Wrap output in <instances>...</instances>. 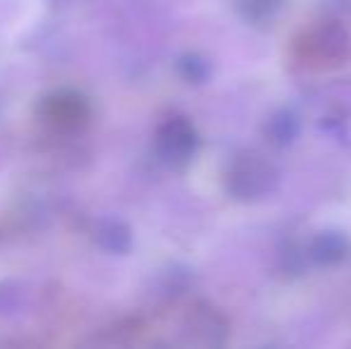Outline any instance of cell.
Segmentation results:
<instances>
[{
    "mask_svg": "<svg viewBox=\"0 0 351 349\" xmlns=\"http://www.w3.org/2000/svg\"><path fill=\"white\" fill-rule=\"evenodd\" d=\"M153 149L162 165L182 170L196 158L199 151V132L194 122L184 115H170L158 125Z\"/></svg>",
    "mask_w": 351,
    "mask_h": 349,
    "instance_id": "5",
    "label": "cell"
},
{
    "mask_svg": "<svg viewBox=\"0 0 351 349\" xmlns=\"http://www.w3.org/2000/svg\"><path fill=\"white\" fill-rule=\"evenodd\" d=\"M175 70H177V75H180V80L191 86L206 84L213 75L210 60L206 56H201V53H182L175 62Z\"/></svg>",
    "mask_w": 351,
    "mask_h": 349,
    "instance_id": "10",
    "label": "cell"
},
{
    "mask_svg": "<svg viewBox=\"0 0 351 349\" xmlns=\"http://www.w3.org/2000/svg\"><path fill=\"white\" fill-rule=\"evenodd\" d=\"M351 242L344 232L339 230H323L318 232L306 247V258L308 263L318 265V268H335L349 256Z\"/></svg>",
    "mask_w": 351,
    "mask_h": 349,
    "instance_id": "7",
    "label": "cell"
},
{
    "mask_svg": "<svg viewBox=\"0 0 351 349\" xmlns=\"http://www.w3.org/2000/svg\"><path fill=\"white\" fill-rule=\"evenodd\" d=\"M234 12L254 27H268L285 10V0H232Z\"/></svg>",
    "mask_w": 351,
    "mask_h": 349,
    "instance_id": "9",
    "label": "cell"
},
{
    "mask_svg": "<svg viewBox=\"0 0 351 349\" xmlns=\"http://www.w3.org/2000/svg\"><path fill=\"white\" fill-rule=\"evenodd\" d=\"M77 349H132V335L122 326L101 328L84 337Z\"/></svg>",
    "mask_w": 351,
    "mask_h": 349,
    "instance_id": "11",
    "label": "cell"
},
{
    "mask_svg": "<svg viewBox=\"0 0 351 349\" xmlns=\"http://www.w3.org/2000/svg\"><path fill=\"white\" fill-rule=\"evenodd\" d=\"M91 239L101 252L110 254V256H125L134 247L132 228L122 218H115V215L98 218L91 228Z\"/></svg>",
    "mask_w": 351,
    "mask_h": 349,
    "instance_id": "6",
    "label": "cell"
},
{
    "mask_svg": "<svg viewBox=\"0 0 351 349\" xmlns=\"http://www.w3.org/2000/svg\"><path fill=\"white\" fill-rule=\"evenodd\" d=\"M301 134V120L294 110H275L268 120L263 122V136L268 144L278 146V149H287L291 146Z\"/></svg>",
    "mask_w": 351,
    "mask_h": 349,
    "instance_id": "8",
    "label": "cell"
},
{
    "mask_svg": "<svg viewBox=\"0 0 351 349\" xmlns=\"http://www.w3.org/2000/svg\"><path fill=\"white\" fill-rule=\"evenodd\" d=\"M296 46L304 58V62L320 70L342 65L351 53V38L349 32L337 22H323L311 27L301 38H296Z\"/></svg>",
    "mask_w": 351,
    "mask_h": 349,
    "instance_id": "4",
    "label": "cell"
},
{
    "mask_svg": "<svg viewBox=\"0 0 351 349\" xmlns=\"http://www.w3.org/2000/svg\"><path fill=\"white\" fill-rule=\"evenodd\" d=\"M280 184V170L273 160L254 151H241L230 160L222 186L234 201L241 204H254L265 196H270Z\"/></svg>",
    "mask_w": 351,
    "mask_h": 349,
    "instance_id": "1",
    "label": "cell"
},
{
    "mask_svg": "<svg viewBox=\"0 0 351 349\" xmlns=\"http://www.w3.org/2000/svg\"><path fill=\"white\" fill-rule=\"evenodd\" d=\"M24 289L22 282L17 280H5L0 282V316H12V313L22 311L24 306Z\"/></svg>",
    "mask_w": 351,
    "mask_h": 349,
    "instance_id": "12",
    "label": "cell"
},
{
    "mask_svg": "<svg viewBox=\"0 0 351 349\" xmlns=\"http://www.w3.org/2000/svg\"><path fill=\"white\" fill-rule=\"evenodd\" d=\"M230 323L227 316L208 302H196L182 316L177 330V349H227Z\"/></svg>",
    "mask_w": 351,
    "mask_h": 349,
    "instance_id": "3",
    "label": "cell"
},
{
    "mask_svg": "<svg viewBox=\"0 0 351 349\" xmlns=\"http://www.w3.org/2000/svg\"><path fill=\"white\" fill-rule=\"evenodd\" d=\"M191 282L189 268H182V265H170L160 273V292H165L167 297H177L182 294Z\"/></svg>",
    "mask_w": 351,
    "mask_h": 349,
    "instance_id": "13",
    "label": "cell"
},
{
    "mask_svg": "<svg viewBox=\"0 0 351 349\" xmlns=\"http://www.w3.org/2000/svg\"><path fill=\"white\" fill-rule=\"evenodd\" d=\"M34 115L43 130L56 136H74L88 127L93 117V106L86 93L62 86L43 93L36 101Z\"/></svg>",
    "mask_w": 351,
    "mask_h": 349,
    "instance_id": "2",
    "label": "cell"
},
{
    "mask_svg": "<svg viewBox=\"0 0 351 349\" xmlns=\"http://www.w3.org/2000/svg\"><path fill=\"white\" fill-rule=\"evenodd\" d=\"M151 349H170V347H167V345H162V342H158V345H153Z\"/></svg>",
    "mask_w": 351,
    "mask_h": 349,
    "instance_id": "14",
    "label": "cell"
}]
</instances>
